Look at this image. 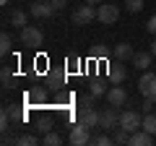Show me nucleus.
I'll use <instances>...</instances> for the list:
<instances>
[{
    "label": "nucleus",
    "instance_id": "obj_7",
    "mask_svg": "<svg viewBox=\"0 0 156 146\" xmlns=\"http://www.w3.org/2000/svg\"><path fill=\"white\" fill-rule=\"evenodd\" d=\"M96 18H99V24H117V18H120V8H117L115 3H101Z\"/></svg>",
    "mask_w": 156,
    "mask_h": 146
},
{
    "label": "nucleus",
    "instance_id": "obj_25",
    "mask_svg": "<svg viewBox=\"0 0 156 146\" xmlns=\"http://www.w3.org/2000/svg\"><path fill=\"white\" fill-rule=\"evenodd\" d=\"M42 144H47V146H60V144H62V136L57 133V130H50V133L42 138Z\"/></svg>",
    "mask_w": 156,
    "mask_h": 146
},
{
    "label": "nucleus",
    "instance_id": "obj_2",
    "mask_svg": "<svg viewBox=\"0 0 156 146\" xmlns=\"http://www.w3.org/2000/svg\"><path fill=\"white\" fill-rule=\"evenodd\" d=\"M117 125H120V110H117L115 104L104 107V110L99 112V128L101 130H115Z\"/></svg>",
    "mask_w": 156,
    "mask_h": 146
},
{
    "label": "nucleus",
    "instance_id": "obj_27",
    "mask_svg": "<svg viewBox=\"0 0 156 146\" xmlns=\"http://www.w3.org/2000/svg\"><path fill=\"white\" fill-rule=\"evenodd\" d=\"M39 144V138L34 133H23V136H18V144L16 146H37Z\"/></svg>",
    "mask_w": 156,
    "mask_h": 146
},
{
    "label": "nucleus",
    "instance_id": "obj_21",
    "mask_svg": "<svg viewBox=\"0 0 156 146\" xmlns=\"http://www.w3.org/2000/svg\"><path fill=\"white\" fill-rule=\"evenodd\" d=\"M109 55H112V50L107 45H94L91 47V57H96V60H107Z\"/></svg>",
    "mask_w": 156,
    "mask_h": 146
},
{
    "label": "nucleus",
    "instance_id": "obj_5",
    "mask_svg": "<svg viewBox=\"0 0 156 146\" xmlns=\"http://www.w3.org/2000/svg\"><path fill=\"white\" fill-rule=\"evenodd\" d=\"M138 91H140V97H148V99L156 102V73L154 71H146L143 76H140Z\"/></svg>",
    "mask_w": 156,
    "mask_h": 146
},
{
    "label": "nucleus",
    "instance_id": "obj_32",
    "mask_svg": "<svg viewBox=\"0 0 156 146\" xmlns=\"http://www.w3.org/2000/svg\"><path fill=\"white\" fill-rule=\"evenodd\" d=\"M50 5L55 8V13H57V11H65L68 8V0H50Z\"/></svg>",
    "mask_w": 156,
    "mask_h": 146
},
{
    "label": "nucleus",
    "instance_id": "obj_33",
    "mask_svg": "<svg viewBox=\"0 0 156 146\" xmlns=\"http://www.w3.org/2000/svg\"><path fill=\"white\" fill-rule=\"evenodd\" d=\"M47 97V91L44 89H37V91H31V94H29V99H34V102H42Z\"/></svg>",
    "mask_w": 156,
    "mask_h": 146
},
{
    "label": "nucleus",
    "instance_id": "obj_20",
    "mask_svg": "<svg viewBox=\"0 0 156 146\" xmlns=\"http://www.w3.org/2000/svg\"><path fill=\"white\" fill-rule=\"evenodd\" d=\"M89 144H91V146H109V144H115V141H112L107 133H101V128H99V133H94V136H91V138H89Z\"/></svg>",
    "mask_w": 156,
    "mask_h": 146
},
{
    "label": "nucleus",
    "instance_id": "obj_34",
    "mask_svg": "<svg viewBox=\"0 0 156 146\" xmlns=\"http://www.w3.org/2000/svg\"><path fill=\"white\" fill-rule=\"evenodd\" d=\"M146 29H148L151 34H156V13H154L151 18H148V24H146Z\"/></svg>",
    "mask_w": 156,
    "mask_h": 146
},
{
    "label": "nucleus",
    "instance_id": "obj_35",
    "mask_svg": "<svg viewBox=\"0 0 156 146\" xmlns=\"http://www.w3.org/2000/svg\"><path fill=\"white\" fill-rule=\"evenodd\" d=\"M151 55L156 57V34H154V42H151Z\"/></svg>",
    "mask_w": 156,
    "mask_h": 146
},
{
    "label": "nucleus",
    "instance_id": "obj_15",
    "mask_svg": "<svg viewBox=\"0 0 156 146\" xmlns=\"http://www.w3.org/2000/svg\"><path fill=\"white\" fill-rule=\"evenodd\" d=\"M109 84H112V81H107V78H94V81H91V86H89V91L94 97H107Z\"/></svg>",
    "mask_w": 156,
    "mask_h": 146
},
{
    "label": "nucleus",
    "instance_id": "obj_14",
    "mask_svg": "<svg viewBox=\"0 0 156 146\" xmlns=\"http://www.w3.org/2000/svg\"><path fill=\"white\" fill-rule=\"evenodd\" d=\"M151 60H154L151 50H148V52L140 50V52H135V55H133V65L138 68V71H148V68H151Z\"/></svg>",
    "mask_w": 156,
    "mask_h": 146
},
{
    "label": "nucleus",
    "instance_id": "obj_11",
    "mask_svg": "<svg viewBox=\"0 0 156 146\" xmlns=\"http://www.w3.org/2000/svg\"><path fill=\"white\" fill-rule=\"evenodd\" d=\"M78 123L89 125V128H96V125H99V112H96V107H81V110H78Z\"/></svg>",
    "mask_w": 156,
    "mask_h": 146
},
{
    "label": "nucleus",
    "instance_id": "obj_1",
    "mask_svg": "<svg viewBox=\"0 0 156 146\" xmlns=\"http://www.w3.org/2000/svg\"><path fill=\"white\" fill-rule=\"evenodd\" d=\"M96 13H99V8L91 5V3H83V5H78L76 11L70 13V21L76 24V26H86V24L96 21Z\"/></svg>",
    "mask_w": 156,
    "mask_h": 146
},
{
    "label": "nucleus",
    "instance_id": "obj_24",
    "mask_svg": "<svg viewBox=\"0 0 156 146\" xmlns=\"http://www.w3.org/2000/svg\"><path fill=\"white\" fill-rule=\"evenodd\" d=\"M52 130V118H37V133L47 136Z\"/></svg>",
    "mask_w": 156,
    "mask_h": 146
},
{
    "label": "nucleus",
    "instance_id": "obj_16",
    "mask_svg": "<svg viewBox=\"0 0 156 146\" xmlns=\"http://www.w3.org/2000/svg\"><path fill=\"white\" fill-rule=\"evenodd\" d=\"M65 84V73L62 71H50L47 73V89H60Z\"/></svg>",
    "mask_w": 156,
    "mask_h": 146
},
{
    "label": "nucleus",
    "instance_id": "obj_18",
    "mask_svg": "<svg viewBox=\"0 0 156 146\" xmlns=\"http://www.w3.org/2000/svg\"><path fill=\"white\" fill-rule=\"evenodd\" d=\"M11 26H16V29L29 26V24H26V11H23V8H16V11L11 13Z\"/></svg>",
    "mask_w": 156,
    "mask_h": 146
},
{
    "label": "nucleus",
    "instance_id": "obj_36",
    "mask_svg": "<svg viewBox=\"0 0 156 146\" xmlns=\"http://www.w3.org/2000/svg\"><path fill=\"white\" fill-rule=\"evenodd\" d=\"M83 3H91V5H101V0H83Z\"/></svg>",
    "mask_w": 156,
    "mask_h": 146
},
{
    "label": "nucleus",
    "instance_id": "obj_31",
    "mask_svg": "<svg viewBox=\"0 0 156 146\" xmlns=\"http://www.w3.org/2000/svg\"><path fill=\"white\" fill-rule=\"evenodd\" d=\"M3 144H5V146L18 144V136H13V133H11V128H5V130H3Z\"/></svg>",
    "mask_w": 156,
    "mask_h": 146
},
{
    "label": "nucleus",
    "instance_id": "obj_26",
    "mask_svg": "<svg viewBox=\"0 0 156 146\" xmlns=\"http://www.w3.org/2000/svg\"><path fill=\"white\" fill-rule=\"evenodd\" d=\"M143 128L148 130V133H154V136H156V112L143 115Z\"/></svg>",
    "mask_w": 156,
    "mask_h": 146
},
{
    "label": "nucleus",
    "instance_id": "obj_17",
    "mask_svg": "<svg viewBox=\"0 0 156 146\" xmlns=\"http://www.w3.org/2000/svg\"><path fill=\"white\" fill-rule=\"evenodd\" d=\"M5 110H8V118H11L13 125H18V123H23V120H26V115H23L21 107H16V104H5Z\"/></svg>",
    "mask_w": 156,
    "mask_h": 146
},
{
    "label": "nucleus",
    "instance_id": "obj_4",
    "mask_svg": "<svg viewBox=\"0 0 156 146\" xmlns=\"http://www.w3.org/2000/svg\"><path fill=\"white\" fill-rule=\"evenodd\" d=\"M120 125H122L128 133H135V130L143 128V118H140V112H135V110H125V112H120Z\"/></svg>",
    "mask_w": 156,
    "mask_h": 146
},
{
    "label": "nucleus",
    "instance_id": "obj_9",
    "mask_svg": "<svg viewBox=\"0 0 156 146\" xmlns=\"http://www.w3.org/2000/svg\"><path fill=\"white\" fill-rule=\"evenodd\" d=\"M107 78H109L112 84H122V81L128 78V68L122 65V60L109 63V65H107Z\"/></svg>",
    "mask_w": 156,
    "mask_h": 146
},
{
    "label": "nucleus",
    "instance_id": "obj_8",
    "mask_svg": "<svg viewBox=\"0 0 156 146\" xmlns=\"http://www.w3.org/2000/svg\"><path fill=\"white\" fill-rule=\"evenodd\" d=\"M29 13H31L34 18H52L55 16V8L50 5V0H37V3L29 5Z\"/></svg>",
    "mask_w": 156,
    "mask_h": 146
},
{
    "label": "nucleus",
    "instance_id": "obj_19",
    "mask_svg": "<svg viewBox=\"0 0 156 146\" xmlns=\"http://www.w3.org/2000/svg\"><path fill=\"white\" fill-rule=\"evenodd\" d=\"M112 133H115V136H112V141H115L117 146H122V144H130V133L122 128V125H117V128L112 130Z\"/></svg>",
    "mask_w": 156,
    "mask_h": 146
},
{
    "label": "nucleus",
    "instance_id": "obj_22",
    "mask_svg": "<svg viewBox=\"0 0 156 146\" xmlns=\"http://www.w3.org/2000/svg\"><path fill=\"white\" fill-rule=\"evenodd\" d=\"M13 50V37L8 31H3V37H0V55H11Z\"/></svg>",
    "mask_w": 156,
    "mask_h": 146
},
{
    "label": "nucleus",
    "instance_id": "obj_38",
    "mask_svg": "<svg viewBox=\"0 0 156 146\" xmlns=\"http://www.w3.org/2000/svg\"><path fill=\"white\" fill-rule=\"evenodd\" d=\"M154 112H156V107H154Z\"/></svg>",
    "mask_w": 156,
    "mask_h": 146
},
{
    "label": "nucleus",
    "instance_id": "obj_3",
    "mask_svg": "<svg viewBox=\"0 0 156 146\" xmlns=\"http://www.w3.org/2000/svg\"><path fill=\"white\" fill-rule=\"evenodd\" d=\"M42 42H44V34H42L39 26H31V24H29V26L21 29V45L23 47H31L34 50V47H39Z\"/></svg>",
    "mask_w": 156,
    "mask_h": 146
},
{
    "label": "nucleus",
    "instance_id": "obj_6",
    "mask_svg": "<svg viewBox=\"0 0 156 146\" xmlns=\"http://www.w3.org/2000/svg\"><path fill=\"white\" fill-rule=\"evenodd\" d=\"M89 125H83V123H78L76 120V125L70 128V136H68V141H70L73 146H83V144H89V138H91V133H89Z\"/></svg>",
    "mask_w": 156,
    "mask_h": 146
},
{
    "label": "nucleus",
    "instance_id": "obj_23",
    "mask_svg": "<svg viewBox=\"0 0 156 146\" xmlns=\"http://www.w3.org/2000/svg\"><path fill=\"white\" fill-rule=\"evenodd\" d=\"M0 78H3V89H13V86H16V81H13V71H11L8 65H3Z\"/></svg>",
    "mask_w": 156,
    "mask_h": 146
},
{
    "label": "nucleus",
    "instance_id": "obj_37",
    "mask_svg": "<svg viewBox=\"0 0 156 146\" xmlns=\"http://www.w3.org/2000/svg\"><path fill=\"white\" fill-rule=\"evenodd\" d=\"M8 3H11V0H0V5H8Z\"/></svg>",
    "mask_w": 156,
    "mask_h": 146
},
{
    "label": "nucleus",
    "instance_id": "obj_12",
    "mask_svg": "<svg viewBox=\"0 0 156 146\" xmlns=\"http://www.w3.org/2000/svg\"><path fill=\"white\" fill-rule=\"evenodd\" d=\"M156 144V136L148 133L146 128L135 130V133H130V146H154Z\"/></svg>",
    "mask_w": 156,
    "mask_h": 146
},
{
    "label": "nucleus",
    "instance_id": "obj_30",
    "mask_svg": "<svg viewBox=\"0 0 156 146\" xmlns=\"http://www.w3.org/2000/svg\"><path fill=\"white\" fill-rule=\"evenodd\" d=\"M154 107H156V102H154V99H148V97H143V104H140V112H143V115H148V112H154Z\"/></svg>",
    "mask_w": 156,
    "mask_h": 146
},
{
    "label": "nucleus",
    "instance_id": "obj_28",
    "mask_svg": "<svg viewBox=\"0 0 156 146\" xmlns=\"http://www.w3.org/2000/svg\"><path fill=\"white\" fill-rule=\"evenodd\" d=\"M143 5H146L143 0H125V11H128V13H140Z\"/></svg>",
    "mask_w": 156,
    "mask_h": 146
},
{
    "label": "nucleus",
    "instance_id": "obj_13",
    "mask_svg": "<svg viewBox=\"0 0 156 146\" xmlns=\"http://www.w3.org/2000/svg\"><path fill=\"white\" fill-rule=\"evenodd\" d=\"M112 55H115V60H133V55H135V50H133V45L130 42H120V45H115V50H112Z\"/></svg>",
    "mask_w": 156,
    "mask_h": 146
},
{
    "label": "nucleus",
    "instance_id": "obj_29",
    "mask_svg": "<svg viewBox=\"0 0 156 146\" xmlns=\"http://www.w3.org/2000/svg\"><path fill=\"white\" fill-rule=\"evenodd\" d=\"M96 99H99V97H94L89 91V94H83L81 99H78V104H81V107H96Z\"/></svg>",
    "mask_w": 156,
    "mask_h": 146
},
{
    "label": "nucleus",
    "instance_id": "obj_10",
    "mask_svg": "<svg viewBox=\"0 0 156 146\" xmlns=\"http://www.w3.org/2000/svg\"><path fill=\"white\" fill-rule=\"evenodd\" d=\"M107 102H109V104H115V107H122L125 102H128V91H125L120 84H112L109 91H107Z\"/></svg>",
    "mask_w": 156,
    "mask_h": 146
}]
</instances>
